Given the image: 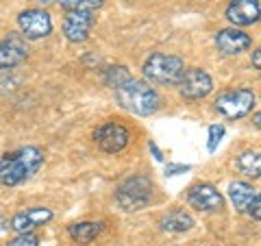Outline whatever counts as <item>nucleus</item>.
Masks as SVG:
<instances>
[{
	"label": "nucleus",
	"mask_w": 261,
	"mask_h": 246,
	"mask_svg": "<svg viewBox=\"0 0 261 246\" xmlns=\"http://www.w3.org/2000/svg\"><path fill=\"white\" fill-rule=\"evenodd\" d=\"M46 153L39 146H20L11 153L0 155V185L15 187L27 183L44 166Z\"/></svg>",
	"instance_id": "obj_1"
},
{
	"label": "nucleus",
	"mask_w": 261,
	"mask_h": 246,
	"mask_svg": "<svg viewBox=\"0 0 261 246\" xmlns=\"http://www.w3.org/2000/svg\"><path fill=\"white\" fill-rule=\"evenodd\" d=\"M113 94H116V101L120 103V107H124L126 111L135 113V116H142V118L152 116L161 105L157 89L150 87L146 81L133 79V77L126 79L122 85H118L113 89Z\"/></svg>",
	"instance_id": "obj_2"
},
{
	"label": "nucleus",
	"mask_w": 261,
	"mask_h": 246,
	"mask_svg": "<svg viewBox=\"0 0 261 246\" xmlns=\"http://www.w3.org/2000/svg\"><path fill=\"white\" fill-rule=\"evenodd\" d=\"M142 72H144V79L150 81V83L172 87V85H178V81L183 79L185 63L181 57H176V55L152 53L148 59L144 61Z\"/></svg>",
	"instance_id": "obj_3"
},
{
	"label": "nucleus",
	"mask_w": 261,
	"mask_h": 246,
	"mask_svg": "<svg viewBox=\"0 0 261 246\" xmlns=\"http://www.w3.org/2000/svg\"><path fill=\"white\" fill-rule=\"evenodd\" d=\"M152 192H154V185L148 177L133 175V177H126L116 187V203L124 211H140L150 205Z\"/></svg>",
	"instance_id": "obj_4"
},
{
	"label": "nucleus",
	"mask_w": 261,
	"mask_h": 246,
	"mask_svg": "<svg viewBox=\"0 0 261 246\" xmlns=\"http://www.w3.org/2000/svg\"><path fill=\"white\" fill-rule=\"evenodd\" d=\"M255 92L248 87H235L226 89L214 101V109L226 120H240L246 118L255 109Z\"/></svg>",
	"instance_id": "obj_5"
},
{
	"label": "nucleus",
	"mask_w": 261,
	"mask_h": 246,
	"mask_svg": "<svg viewBox=\"0 0 261 246\" xmlns=\"http://www.w3.org/2000/svg\"><path fill=\"white\" fill-rule=\"evenodd\" d=\"M18 29L27 42H35V39H44L53 33V15L46 9H24L18 15Z\"/></svg>",
	"instance_id": "obj_6"
},
{
	"label": "nucleus",
	"mask_w": 261,
	"mask_h": 246,
	"mask_svg": "<svg viewBox=\"0 0 261 246\" xmlns=\"http://www.w3.org/2000/svg\"><path fill=\"white\" fill-rule=\"evenodd\" d=\"M130 133L124 125H120L118 120H107L94 131V142L102 153L116 155L122 153L128 146Z\"/></svg>",
	"instance_id": "obj_7"
},
{
	"label": "nucleus",
	"mask_w": 261,
	"mask_h": 246,
	"mask_svg": "<svg viewBox=\"0 0 261 246\" xmlns=\"http://www.w3.org/2000/svg\"><path fill=\"white\" fill-rule=\"evenodd\" d=\"M96 24L94 18V11H87V9H70L65 11V18H63V35L70 44H83L85 39L92 35V29Z\"/></svg>",
	"instance_id": "obj_8"
},
{
	"label": "nucleus",
	"mask_w": 261,
	"mask_h": 246,
	"mask_svg": "<svg viewBox=\"0 0 261 246\" xmlns=\"http://www.w3.org/2000/svg\"><path fill=\"white\" fill-rule=\"evenodd\" d=\"M214 92V79L202 68H190L183 72V79L178 81V94L185 101H202Z\"/></svg>",
	"instance_id": "obj_9"
},
{
	"label": "nucleus",
	"mask_w": 261,
	"mask_h": 246,
	"mask_svg": "<svg viewBox=\"0 0 261 246\" xmlns=\"http://www.w3.org/2000/svg\"><path fill=\"white\" fill-rule=\"evenodd\" d=\"M29 59V44L22 33H9L0 39V70H13Z\"/></svg>",
	"instance_id": "obj_10"
},
{
	"label": "nucleus",
	"mask_w": 261,
	"mask_h": 246,
	"mask_svg": "<svg viewBox=\"0 0 261 246\" xmlns=\"http://www.w3.org/2000/svg\"><path fill=\"white\" fill-rule=\"evenodd\" d=\"M187 203H190L194 209L207 211V214H214V211L224 209V196L220 194L218 187L211 185V183L192 185L190 190H187Z\"/></svg>",
	"instance_id": "obj_11"
},
{
	"label": "nucleus",
	"mask_w": 261,
	"mask_h": 246,
	"mask_svg": "<svg viewBox=\"0 0 261 246\" xmlns=\"http://www.w3.org/2000/svg\"><path fill=\"white\" fill-rule=\"evenodd\" d=\"M224 15L235 29L252 27L261 20V5L259 0H231Z\"/></svg>",
	"instance_id": "obj_12"
},
{
	"label": "nucleus",
	"mask_w": 261,
	"mask_h": 246,
	"mask_svg": "<svg viewBox=\"0 0 261 246\" xmlns=\"http://www.w3.org/2000/svg\"><path fill=\"white\" fill-rule=\"evenodd\" d=\"M55 218L53 209L48 207H29L18 211L11 220H9V229L15 233H27V231H35L37 227L48 225Z\"/></svg>",
	"instance_id": "obj_13"
},
{
	"label": "nucleus",
	"mask_w": 261,
	"mask_h": 246,
	"mask_svg": "<svg viewBox=\"0 0 261 246\" xmlns=\"http://www.w3.org/2000/svg\"><path fill=\"white\" fill-rule=\"evenodd\" d=\"M214 42H216V46H218V51L224 53V55H242V53H246L248 48L252 46L250 35H246L244 31L235 29V27L220 29V31L216 33Z\"/></svg>",
	"instance_id": "obj_14"
},
{
	"label": "nucleus",
	"mask_w": 261,
	"mask_h": 246,
	"mask_svg": "<svg viewBox=\"0 0 261 246\" xmlns=\"http://www.w3.org/2000/svg\"><path fill=\"white\" fill-rule=\"evenodd\" d=\"M102 231H105V223H102V220H98V223H94V220H85V223H74V225L68 227L70 240L74 244H81V246L92 244Z\"/></svg>",
	"instance_id": "obj_15"
},
{
	"label": "nucleus",
	"mask_w": 261,
	"mask_h": 246,
	"mask_svg": "<svg viewBox=\"0 0 261 246\" xmlns=\"http://www.w3.org/2000/svg\"><path fill=\"white\" fill-rule=\"evenodd\" d=\"M257 192L259 190H255V187H252L250 183H246V181H235V183L228 185V199H231L233 207L238 209L240 214H246L248 211L250 203L257 196Z\"/></svg>",
	"instance_id": "obj_16"
},
{
	"label": "nucleus",
	"mask_w": 261,
	"mask_h": 246,
	"mask_svg": "<svg viewBox=\"0 0 261 246\" xmlns=\"http://www.w3.org/2000/svg\"><path fill=\"white\" fill-rule=\"evenodd\" d=\"M159 227L168 233H185L194 227V218L183 209H172L159 218Z\"/></svg>",
	"instance_id": "obj_17"
},
{
	"label": "nucleus",
	"mask_w": 261,
	"mask_h": 246,
	"mask_svg": "<svg viewBox=\"0 0 261 246\" xmlns=\"http://www.w3.org/2000/svg\"><path fill=\"white\" fill-rule=\"evenodd\" d=\"M235 166L248 179H261V151H244Z\"/></svg>",
	"instance_id": "obj_18"
},
{
	"label": "nucleus",
	"mask_w": 261,
	"mask_h": 246,
	"mask_svg": "<svg viewBox=\"0 0 261 246\" xmlns=\"http://www.w3.org/2000/svg\"><path fill=\"white\" fill-rule=\"evenodd\" d=\"M126 79H130V72L124 68V65H111L109 70H105V83H107L111 89L122 85Z\"/></svg>",
	"instance_id": "obj_19"
},
{
	"label": "nucleus",
	"mask_w": 261,
	"mask_h": 246,
	"mask_svg": "<svg viewBox=\"0 0 261 246\" xmlns=\"http://www.w3.org/2000/svg\"><path fill=\"white\" fill-rule=\"evenodd\" d=\"M7 246H39V235L35 231H27V233H18L13 240L7 242Z\"/></svg>",
	"instance_id": "obj_20"
},
{
	"label": "nucleus",
	"mask_w": 261,
	"mask_h": 246,
	"mask_svg": "<svg viewBox=\"0 0 261 246\" xmlns=\"http://www.w3.org/2000/svg\"><path fill=\"white\" fill-rule=\"evenodd\" d=\"M224 127L222 125H211L209 127V142H207V151L209 153H216L218 149V144L222 142V137H224Z\"/></svg>",
	"instance_id": "obj_21"
},
{
	"label": "nucleus",
	"mask_w": 261,
	"mask_h": 246,
	"mask_svg": "<svg viewBox=\"0 0 261 246\" xmlns=\"http://www.w3.org/2000/svg\"><path fill=\"white\" fill-rule=\"evenodd\" d=\"M192 166H187V163H166V177H176V175H183V172H190Z\"/></svg>",
	"instance_id": "obj_22"
},
{
	"label": "nucleus",
	"mask_w": 261,
	"mask_h": 246,
	"mask_svg": "<svg viewBox=\"0 0 261 246\" xmlns=\"http://www.w3.org/2000/svg\"><path fill=\"white\" fill-rule=\"evenodd\" d=\"M246 214L250 218H255L257 223H261V192H257V196L252 199V203H250V207H248Z\"/></svg>",
	"instance_id": "obj_23"
},
{
	"label": "nucleus",
	"mask_w": 261,
	"mask_h": 246,
	"mask_svg": "<svg viewBox=\"0 0 261 246\" xmlns=\"http://www.w3.org/2000/svg\"><path fill=\"white\" fill-rule=\"evenodd\" d=\"M102 5H105V0H83V3H81V9H87V11H94L96 13Z\"/></svg>",
	"instance_id": "obj_24"
},
{
	"label": "nucleus",
	"mask_w": 261,
	"mask_h": 246,
	"mask_svg": "<svg viewBox=\"0 0 261 246\" xmlns=\"http://www.w3.org/2000/svg\"><path fill=\"white\" fill-rule=\"evenodd\" d=\"M81 3H83V0H57V5H59L63 11L76 9V7H81Z\"/></svg>",
	"instance_id": "obj_25"
},
{
	"label": "nucleus",
	"mask_w": 261,
	"mask_h": 246,
	"mask_svg": "<svg viewBox=\"0 0 261 246\" xmlns=\"http://www.w3.org/2000/svg\"><path fill=\"white\" fill-rule=\"evenodd\" d=\"M250 63H252V68L261 70V46H259V48H255V51L250 53Z\"/></svg>",
	"instance_id": "obj_26"
},
{
	"label": "nucleus",
	"mask_w": 261,
	"mask_h": 246,
	"mask_svg": "<svg viewBox=\"0 0 261 246\" xmlns=\"http://www.w3.org/2000/svg\"><path fill=\"white\" fill-rule=\"evenodd\" d=\"M148 149H150V153H152V157H154V159H157V161H163V153L159 151V146H157V144H154V142H152V139H150V142H148Z\"/></svg>",
	"instance_id": "obj_27"
},
{
	"label": "nucleus",
	"mask_w": 261,
	"mask_h": 246,
	"mask_svg": "<svg viewBox=\"0 0 261 246\" xmlns=\"http://www.w3.org/2000/svg\"><path fill=\"white\" fill-rule=\"evenodd\" d=\"M252 122H255V127L261 131V111H259V113H255V118H252Z\"/></svg>",
	"instance_id": "obj_28"
},
{
	"label": "nucleus",
	"mask_w": 261,
	"mask_h": 246,
	"mask_svg": "<svg viewBox=\"0 0 261 246\" xmlns=\"http://www.w3.org/2000/svg\"><path fill=\"white\" fill-rule=\"evenodd\" d=\"M39 3H42L44 7H48V5H50V3H57V0H39Z\"/></svg>",
	"instance_id": "obj_29"
}]
</instances>
